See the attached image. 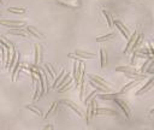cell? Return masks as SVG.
<instances>
[{
  "label": "cell",
  "instance_id": "cell-1",
  "mask_svg": "<svg viewBox=\"0 0 154 130\" xmlns=\"http://www.w3.org/2000/svg\"><path fill=\"white\" fill-rule=\"evenodd\" d=\"M0 24L1 25H5V26H8L10 29H13V30H25L24 26H25V22H19V20H0Z\"/></svg>",
  "mask_w": 154,
  "mask_h": 130
},
{
  "label": "cell",
  "instance_id": "cell-2",
  "mask_svg": "<svg viewBox=\"0 0 154 130\" xmlns=\"http://www.w3.org/2000/svg\"><path fill=\"white\" fill-rule=\"evenodd\" d=\"M114 102H116L117 106L123 111V113L125 114V117H126L128 119H131L132 114H131V110H130V107L128 106V104H126L124 100L119 99V98H116V99H114Z\"/></svg>",
  "mask_w": 154,
  "mask_h": 130
},
{
  "label": "cell",
  "instance_id": "cell-3",
  "mask_svg": "<svg viewBox=\"0 0 154 130\" xmlns=\"http://www.w3.org/2000/svg\"><path fill=\"white\" fill-rule=\"evenodd\" d=\"M95 105H96V99H95V98H91V99H90V102H89L88 106H87V116H85V120H87V123L90 122L91 117H93L94 113H95V108H96Z\"/></svg>",
  "mask_w": 154,
  "mask_h": 130
},
{
  "label": "cell",
  "instance_id": "cell-4",
  "mask_svg": "<svg viewBox=\"0 0 154 130\" xmlns=\"http://www.w3.org/2000/svg\"><path fill=\"white\" fill-rule=\"evenodd\" d=\"M113 24L117 26V29L122 32V35L125 37V40H128L129 37H130V31H129V29L120 22V20H118V19H113Z\"/></svg>",
  "mask_w": 154,
  "mask_h": 130
},
{
  "label": "cell",
  "instance_id": "cell-5",
  "mask_svg": "<svg viewBox=\"0 0 154 130\" xmlns=\"http://www.w3.org/2000/svg\"><path fill=\"white\" fill-rule=\"evenodd\" d=\"M59 104H63V105H65V106L70 107V108H71V110H72V111L78 116V117H81V118L84 116V114H83V112H82V111H81V110H79V108H78V107H77L72 101H70V100H60V101H59Z\"/></svg>",
  "mask_w": 154,
  "mask_h": 130
},
{
  "label": "cell",
  "instance_id": "cell-6",
  "mask_svg": "<svg viewBox=\"0 0 154 130\" xmlns=\"http://www.w3.org/2000/svg\"><path fill=\"white\" fill-rule=\"evenodd\" d=\"M88 77H89V79H90V81L95 82L96 84H99V85H101V87H103V88H109V89H111V84H109V83H107L106 81H103L100 76L89 73V75H88Z\"/></svg>",
  "mask_w": 154,
  "mask_h": 130
},
{
  "label": "cell",
  "instance_id": "cell-7",
  "mask_svg": "<svg viewBox=\"0 0 154 130\" xmlns=\"http://www.w3.org/2000/svg\"><path fill=\"white\" fill-rule=\"evenodd\" d=\"M153 87H154V77H153V78H149V79L147 81V83H146L143 87H141L140 90H137L136 95H138V96H140V95H143V94L148 93Z\"/></svg>",
  "mask_w": 154,
  "mask_h": 130
},
{
  "label": "cell",
  "instance_id": "cell-8",
  "mask_svg": "<svg viewBox=\"0 0 154 130\" xmlns=\"http://www.w3.org/2000/svg\"><path fill=\"white\" fill-rule=\"evenodd\" d=\"M137 35H138V31H137V30H135V31L132 32V35L128 39V43H126V46H125V49L123 51L124 53H129V52H131L132 46H134V43H135V41H136Z\"/></svg>",
  "mask_w": 154,
  "mask_h": 130
},
{
  "label": "cell",
  "instance_id": "cell-9",
  "mask_svg": "<svg viewBox=\"0 0 154 130\" xmlns=\"http://www.w3.org/2000/svg\"><path fill=\"white\" fill-rule=\"evenodd\" d=\"M125 73V77L130 78V79H135V81H142V79H146L147 78V73H135V72H124Z\"/></svg>",
  "mask_w": 154,
  "mask_h": 130
},
{
  "label": "cell",
  "instance_id": "cell-10",
  "mask_svg": "<svg viewBox=\"0 0 154 130\" xmlns=\"http://www.w3.org/2000/svg\"><path fill=\"white\" fill-rule=\"evenodd\" d=\"M100 114H111V116H118V112L116 110H111V108H95V113L94 116H100Z\"/></svg>",
  "mask_w": 154,
  "mask_h": 130
},
{
  "label": "cell",
  "instance_id": "cell-11",
  "mask_svg": "<svg viewBox=\"0 0 154 130\" xmlns=\"http://www.w3.org/2000/svg\"><path fill=\"white\" fill-rule=\"evenodd\" d=\"M119 95H122L119 91L118 93H105V94H99V95H96L97 98H100V99H102V100H114L117 96H119Z\"/></svg>",
  "mask_w": 154,
  "mask_h": 130
},
{
  "label": "cell",
  "instance_id": "cell-12",
  "mask_svg": "<svg viewBox=\"0 0 154 130\" xmlns=\"http://www.w3.org/2000/svg\"><path fill=\"white\" fill-rule=\"evenodd\" d=\"M25 30H26L29 34H31L34 37H37V39H38V37H40V39H45V35H43L42 32H40L38 30H36L34 26H29V25H28V26H25Z\"/></svg>",
  "mask_w": 154,
  "mask_h": 130
},
{
  "label": "cell",
  "instance_id": "cell-13",
  "mask_svg": "<svg viewBox=\"0 0 154 130\" xmlns=\"http://www.w3.org/2000/svg\"><path fill=\"white\" fill-rule=\"evenodd\" d=\"M19 69H20V66H19V55H17L16 61H14V64L12 66V77H11L12 81H16V77H17V73H18Z\"/></svg>",
  "mask_w": 154,
  "mask_h": 130
},
{
  "label": "cell",
  "instance_id": "cell-14",
  "mask_svg": "<svg viewBox=\"0 0 154 130\" xmlns=\"http://www.w3.org/2000/svg\"><path fill=\"white\" fill-rule=\"evenodd\" d=\"M59 4L64 5V6H67L70 8H76L79 6V1L78 0H67V1H64V0H59Z\"/></svg>",
  "mask_w": 154,
  "mask_h": 130
},
{
  "label": "cell",
  "instance_id": "cell-15",
  "mask_svg": "<svg viewBox=\"0 0 154 130\" xmlns=\"http://www.w3.org/2000/svg\"><path fill=\"white\" fill-rule=\"evenodd\" d=\"M76 55H78L79 58H84V59H95L96 55L94 53H89V52H83V51H76L75 52Z\"/></svg>",
  "mask_w": 154,
  "mask_h": 130
},
{
  "label": "cell",
  "instance_id": "cell-16",
  "mask_svg": "<svg viewBox=\"0 0 154 130\" xmlns=\"http://www.w3.org/2000/svg\"><path fill=\"white\" fill-rule=\"evenodd\" d=\"M116 70L117 71H119V72H135V73H137V72H140L136 67H134V66H118V67H116ZM141 73V72H140Z\"/></svg>",
  "mask_w": 154,
  "mask_h": 130
},
{
  "label": "cell",
  "instance_id": "cell-17",
  "mask_svg": "<svg viewBox=\"0 0 154 130\" xmlns=\"http://www.w3.org/2000/svg\"><path fill=\"white\" fill-rule=\"evenodd\" d=\"M142 41H143V34H142V32H138V35H137V37H136V41H135V43H134V46H132L131 52H134V51L138 49V48L141 47Z\"/></svg>",
  "mask_w": 154,
  "mask_h": 130
},
{
  "label": "cell",
  "instance_id": "cell-18",
  "mask_svg": "<svg viewBox=\"0 0 154 130\" xmlns=\"http://www.w3.org/2000/svg\"><path fill=\"white\" fill-rule=\"evenodd\" d=\"M38 63H41V46L35 45V61H34V64L37 65Z\"/></svg>",
  "mask_w": 154,
  "mask_h": 130
},
{
  "label": "cell",
  "instance_id": "cell-19",
  "mask_svg": "<svg viewBox=\"0 0 154 130\" xmlns=\"http://www.w3.org/2000/svg\"><path fill=\"white\" fill-rule=\"evenodd\" d=\"M102 14H103V16H105V18H106V22H107L108 28H112L114 24H113V18H112L111 13H109V12H107L106 10H102Z\"/></svg>",
  "mask_w": 154,
  "mask_h": 130
},
{
  "label": "cell",
  "instance_id": "cell-20",
  "mask_svg": "<svg viewBox=\"0 0 154 130\" xmlns=\"http://www.w3.org/2000/svg\"><path fill=\"white\" fill-rule=\"evenodd\" d=\"M116 36V32H108V34H106V35H102V36H97L96 37V41L97 42H102V41H107V40H111V39H113Z\"/></svg>",
  "mask_w": 154,
  "mask_h": 130
},
{
  "label": "cell",
  "instance_id": "cell-21",
  "mask_svg": "<svg viewBox=\"0 0 154 130\" xmlns=\"http://www.w3.org/2000/svg\"><path fill=\"white\" fill-rule=\"evenodd\" d=\"M7 11L12 13H17V14H23L26 12V8L25 7H8Z\"/></svg>",
  "mask_w": 154,
  "mask_h": 130
},
{
  "label": "cell",
  "instance_id": "cell-22",
  "mask_svg": "<svg viewBox=\"0 0 154 130\" xmlns=\"http://www.w3.org/2000/svg\"><path fill=\"white\" fill-rule=\"evenodd\" d=\"M100 60H101V69H103L107 64V55H106L103 48H100Z\"/></svg>",
  "mask_w": 154,
  "mask_h": 130
},
{
  "label": "cell",
  "instance_id": "cell-23",
  "mask_svg": "<svg viewBox=\"0 0 154 130\" xmlns=\"http://www.w3.org/2000/svg\"><path fill=\"white\" fill-rule=\"evenodd\" d=\"M137 82H138V81H135V79H132V81H131L130 83H128V84H125V85H124V87L122 88V90H120L119 93H120V94H124L125 91H128L129 89H131L132 87H135V85L137 84Z\"/></svg>",
  "mask_w": 154,
  "mask_h": 130
},
{
  "label": "cell",
  "instance_id": "cell-24",
  "mask_svg": "<svg viewBox=\"0 0 154 130\" xmlns=\"http://www.w3.org/2000/svg\"><path fill=\"white\" fill-rule=\"evenodd\" d=\"M43 69H45L46 72H48L49 78H54V77H55V72H54L53 67H52L49 64H45V65H43Z\"/></svg>",
  "mask_w": 154,
  "mask_h": 130
},
{
  "label": "cell",
  "instance_id": "cell-25",
  "mask_svg": "<svg viewBox=\"0 0 154 130\" xmlns=\"http://www.w3.org/2000/svg\"><path fill=\"white\" fill-rule=\"evenodd\" d=\"M25 108H26V110H29V111H31L32 113H35V114H36V116H38V117L43 116V114H42V112H41V110H38V108L34 107L32 105H26V106H25Z\"/></svg>",
  "mask_w": 154,
  "mask_h": 130
},
{
  "label": "cell",
  "instance_id": "cell-26",
  "mask_svg": "<svg viewBox=\"0 0 154 130\" xmlns=\"http://www.w3.org/2000/svg\"><path fill=\"white\" fill-rule=\"evenodd\" d=\"M65 73H66V71H65V70L63 69V70L60 71V73L58 75V77H55V79H54V83H53V85H52L53 88H57V85H58V83L60 82V79H61V77H63V76H64Z\"/></svg>",
  "mask_w": 154,
  "mask_h": 130
},
{
  "label": "cell",
  "instance_id": "cell-27",
  "mask_svg": "<svg viewBox=\"0 0 154 130\" xmlns=\"http://www.w3.org/2000/svg\"><path fill=\"white\" fill-rule=\"evenodd\" d=\"M70 77H71V76H70V73H69V72H66V73H65V75L61 77V79H60V82H59L58 87H59V88H61V87H63V85H64V84H65V83L69 81V78H70ZM58 87H57V88H58Z\"/></svg>",
  "mask_w": 154,
  "mask_h": 130
},
{
  "label": "cell",
  "instance_id": "cell-28",
  "mask_svg": "<svg viewBox=\"0 0 154 130\" xmlns=\"http://www.w3.org/2000/svg\"><path fill=\"white\" fill-rule=\"evenodd\" d=\"M57 105H58V102H53V104L51 105V107H49V110H48V111H47V113H46V114L43 116V118H45V119H47L48 117H51V114H52V113L54 112V110H55V107H57Z\"/></svg>",
  "mask_w": 154,
  "mask_h": 130
},
{
  "label": "cell",
  "instance_id": "cell-29",
  "mask_svg": "<svg viewBox=\"0 0 154 130\" xmlns=\"http://www.w3.org/2000/svg\"><path fill=\"white\" fill-rule=\"evenodd\" d=\"M148 46H149V51L152 53V55H154V42H148Z\"/></svg>",
  "mask_w": 154,
  "mask_h": 130
},
{
  "label": "cell",
  "instance_id": "cell-30",
  "mask_svg": "<svg viewBox=\"0 0 154 130\" xmlns=\"http://www.w3.org/2000/svg\"><path fill=\"white\" fill-rule=\"evenodd\" d=\"M95 94H96V91H93V93H90V94L87 96V99H85V101H84V102L87 104L88 101H90V99H91V98H94V95H95Z\"/></svg>",
  "mask_w": 154,
  "mask_h": 130
},
{
  "label": "cell",
  "instance_id": "cell-31",
  "mask_svg": "<svg viewBox=\"0 0 154 130\" xmlns=\"http://www.w3.org/2000/svg\"><path fill=\"white\" fill-rule=\"evenodd\" d=\"M146 73H149V75H154V66H153V67H150V69H148V70L146 71Z\"/></svg>",
  "mask_w": 154,
  "mask_h": 130
},
{
  "label": "cell",
  "instance_id": "cell-32",
  "mask_svg": "<svg viewBox=\"0 0 154 130\" xmlns=\"http://www.w3.org/2000/svg\"><path fill=\"white\" fill-rule=\"evenodd\" d=\"M149 113H150V114H154V107H153V108L149 111Z\"/></svg>",
  "mask_w": 154,
  "mask_h": 130
},
{
  "label": "cell",
  "instance_id": "cell-33",
  "mask_svg": "<svg viewBox=\"0 0 154 130\" xmlns=\"http://www.w3.org/2000/svg\"><path fill=\"white\" fill-rule=\"evenodd\" d=\"M45 129H53V126H51V125L49 126H45Z\"/></svg>",
  "mask_w": 154,
  "mask_h": 130
},
{
  "label": "cell",
  "instance_id": "cell-34",
  "mask_svg": "<svg viewBox=\"0 0 154 130\" xmlns=\"http://www.w3.org/2000/svg\"><path fill=\"white\" fill-rule=\"evenodd\" d=\"M1 4H2V0H0V5H1Z\"/></svg>",
  "mask_w": 154,
  "mask_h": 130
}]
</instances>
